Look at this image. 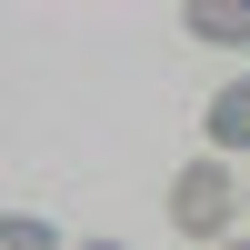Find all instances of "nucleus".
Returning <instances> with one entry per match:
<instances>
[{
    "mask_svg": "<svg viewBox=\"0 0 250 250\" xmlns=\"http://www.w3.org/2000/svg\"><path fill=\"white\" fill-rule=\"evenodd\" d=\"M220 250H250V240H220Z\"/></svg>",
    "mask_w": 250,
    "mask_h": 250,
    "instance_id": "5",
    "label": "nucleus"
},
{
    "mask_svg": "<svg viewBox=\"0 0 250 250\" xmlns=\"http://www.w3.org/2000/svg\"><path fill=\"white\" fill-rule=\"evenodd\" d=\"M0 250H60V240H50V220H30V210H10V220H0Z\"/></svg>",
    "mask_w": 250,
    "mask_h": 250,
    "instance_id": "4",
    "label": "nucleus"
},
{
    "mask_svg": "<svg viewBox=\"0 0 250 250\" xmlns=\"http://www.w3.org/2000/svg\"><path fill=\"white\" fill-rule=\"evenodd\" d=\"M210 140H220V150H250V70L210 90Z\"/></svg>",
    "mask_w": 250,
    "mask_h": 250,
    "instance_id": "2",
    "label": "nucleus"
},
{
    "mask_svg": "<svg viewBox=\"0 0 250 250\" xmlns=\"http://www.w3.org/2000/svg\"><path fill=\"white\" fill-rule=\"evenodd\" d=\"M90 250H120V240H90Z\"/></svg>",
    "mask_w": 250,
    "mask_h": 250,
    "instance_id": "6",
    "label": "nucleus"
},
{
    "mask_svg": "<svg viewBox=\"0 0 250 250\" xmlns=\"http://www.w3.org/2000/svg\"><path fill=\"white\" fill-rule=\"evenodd\" d=\"M180 20H190L200 40H220V50H240V40H250V0H190Z\"/></svg>",
    "mask_w": 250,
    "mask_h": 250,
    "instance_id": "3",
    "label": "nucleus"
},
{
    "mask_svg": "<svg viewBox=\"0 0 250 250\" xmlns=\"http://www.w3.org/2000/svg\"><path fill=\"white\" fill-rule=\"evenodd\" d=\"M230 210H240V190H230V170H220V160H190V170L170 180V230L180 240H230Z\"/></svg>",
    "mask_w": 250,
    "mask_h": 250,
    "instance_id": "1",
    "label": "nucleus"
}]
</instances>
